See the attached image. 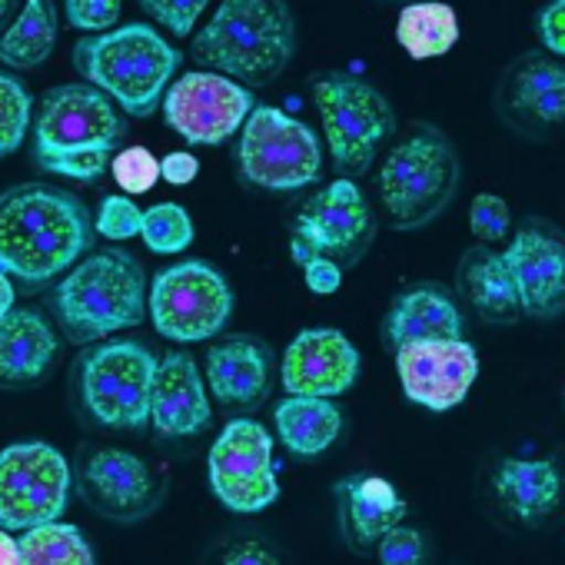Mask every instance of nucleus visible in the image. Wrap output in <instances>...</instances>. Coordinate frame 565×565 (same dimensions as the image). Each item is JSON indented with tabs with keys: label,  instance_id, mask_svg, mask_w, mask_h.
I'll use <instances>...</instances> for the list:
<instances>
[{
	"label": "nucleus",
	"instance_id": "nucleus-38",
	"mask_svg": "<svg viewBox=\"0 0 565 565\" xmlns=\"http://www.w3.org/2000/svg\"><path fill=\"white\" fill-rule=\"evenodd\" d=\"M120 18V0H67V21L77 31L104 34Z\"/></svg>",
	"mask_w": 565,
	"mask_h": 565
},
{
	"label": "nucleus",
	"instance_id": "nucleus-7",
	"mask_svg": "<svg viewBox=\"0 0 565 565\" xmlns=\"http://www.w3.org/2000/svg\"><path fill=\"white\" fill-rule=\"evenodd\" d=\"M313 100L323 117V134L340 177H363L376 150L396 130V114L390 100L366 81L353 74H320L313 81Z\"/></svg>",
	"mask_w": 565,
	"mask_h": 565
},
{
	"label": "nucleus",
	"instance_id": "nucleus-3",
	"mask_svg": "<svg viewBox=\"0 0 565 565\" xmlns=\"http://www.w3.org/2000/svg\"><path fill=\"white\" fill-rule=\"evenodd\" d=\"M124 134L127 124L104 90L94 84H61L38 104L34 160L57 177L97 180L110 167Z\"/></svg>",
	"mask_w": 565,
	"mask_h": 565
},
{
	"label": "nucleus",
	"instance_id": "nucleus-4",
	"mask_svg": "<svg viewBox=\"0 0 565 565\" xmlns=\"http://www.w3.org/2000/svg\"><path fill=\"white\" fill-rule=\"evenodd\" d=\"M147 310V273L127 249H100L54 294V313L64 337L77 347L104 340L117 330H130Z\"/></svg>",
	"mask_w": 565,
	"mask_h": 565
},
{
	"label": "nucleus",
	"instance_id": "nucleus-22",
	"mask_svg": "<svg viewBox=\"0 0 565 565\" xmlns=\"http://www.w3.org/2000/svg\"><path fill=\"white\" fill-rule=\"evenodd\" d=\"M213 396L230 409H256L269 396V353L253 340H223L206 353Z\"/></svg>",
	"mask_w": 565,
	"mask_h": 565
},
{
	"label": "nucleus",
	"instance_id": "nucleus-25",
	"mask_svg": "<svg viewBox=\"0 0 565 565\" xmlns=\"http://www.w3.org/2000/svg\"><path fill=\"white\" fill-rule=\"evenodd\" d=\"M459 290L489 323H512L522 317L515 279L502 259V249H492L486 243L472 246L459 263Z\"/></svg>",
	"mask_w": 565,
	"mask_h": 565
},
{
	"label": "nucleus",
	"instance_id": "nucleus-9",
	"mask_svg": "<svg viewBox=\"0 0 565 565\" xmlns=\"http://www.w3.org/2000/svg\"><path fill=\"white\" fill-rule=\"evenodd\" d=\"M230 313L233 294L216 266L190 259L157 273L150 290V317L160 337L173 343H200L216 337Z\"/></svg>",
	"mask_w": 565,
	"mask_h": 565
},
{
	"label": "nucleus",
	"instance_id": "nucleus-26",
	"mask_svg": "<svg viewBox=\"0 0 565 565\" xmlns=\"http://www.w3.org/2000/svg\"><path fill=\"white\" fill-rule=\"evenodd\" d=\"M495 492H499L502 505L515 519L539 522V519H545L558 505V499H562V476H558L555 462H548V459L509 456V459L499 462Z\"/></svg>",
	"mask_w": 565,
	"mask_h": 565
},
{
	"label": "nucleus",
	"instance_id": "nucleus-29",
	"mask_svg": "<svg viewBox=\"0 0 565 565\" xmlns=\"http://www.w3.org/2000/svg\"><path fill=\"white\" fill-rule=\"evenodd\" d=\"M57 44V11L51 0H28L21 18L0 38V61L14 71L41 67Z\"/></svg>",
	"mask_w": 565,
	"mask_h": 565
},
{
	"label": "nucleus",
	"instance_id": "nucleus-32",
	"mask_svg": "<svg viewBox=\"0 0 565 565\" xmlns=\"http://www.w3.org/2000/svg\"><path fill=\"white\" fill-rule=\"evenodd\" d=\"M31 127V94L11 74L0 71V157L14 153Z\"/></svg>",
	"mask_w": 565,
	"mask_h": 565
},
{
	"label": "nucleus",
	"instance_id": "nucleus-30",
	"mask_svg": "<svg viewBox=\"0 0 565 565\" xmlns=\"http://www.w3.org/2000/svg\"><path fill=\"white\" fill-rule=\"evenodd\" d=\"M18 552L24 565H90L94 548L87 545L84 532L71 522H41L24 529L18 539Z\"/></svg>",
	"mask_w": 565,
	"mask_h": 565
},
{
	"label": "nucleus",
	"instance_id": "nucleus-28",
	"mask_svg": "<svg viewBox=\"0 0 565 565\" xmlns=\"http://www.w3.org/2000/svg\"><path fill=\"white\" fill-rule=\"evenodd\" d=\"M396 41L413 61L443 57L459 41L456 11L443 4V0H416V4L403 8L396 21Z\"/></svg>",
	"mask_w": 565,
	"mask_h": 565
},
{
	"label": "nucleus",
	"instance_id": "nucleus-42",
	"mask_svg": "<svg viewBox=\"0 0 565 565\" xmlns=\"http://www.w3.org/2000/svg\"><path fill=\"white\" fill-rule=\"evenodd\" d=\"M21 552H18V539H11L8 532H0V565H18Z\"/></svg>",
	"mask_w": 565,
	"mask_h": 565
},
{
	"label": "nucleus",
	"instance_id": "nucleus-41",
	"mask_svg": "<svg viewBox=\"0 0 565 565\" xmlns=\"http://www.w3.org/2000/svg\"><path fill=\"white\" fill-rule=\"evenodd\" d=\"M196 173H200V160L186 150H177V153L163 157V163H160V177L170 186H186L190 180H196Z\"/></svg>",
	"mask_w": 565,
	"mask_h": 565
},
{
	"label": "nucleus",
	"instance_id": "nucleus-10",
	"mask_svg": "<svg viewBox=\"0 0 565 565\" xmlns=\"http://www.w3.org/2000/svg\"><path fill=\"white\" fill-rule=\"evenodd\" d=\"M157 356L130 340L94 347L81 363V390L90 416L110 429H140L150 419Z\"/></svg>",
	"mask_w": 565,
	"mask_h": 565
},
{
	"label": "nucleus",
	"instance_id": "nucleus-21",
	"mask_svg": "<svg viewBox=\"0 0 565 565\" xmlns=\"http://www.w3.org/2000/svg\"><path fill=\"white\" fill-rule=\"evenodd\" d=\"M57 333L34 310H8L0 317V386H34L57 360Z\"/></svg>",
	"mask_w": 565,
	"mask_h": 565
},
{
	"label": "nucleus",
	"instance_id": "nucleus-2",
	"mask_svg": "<svg viewBox=\"0 0 565 565\" xmlns=\"http://www.w3.org/2000/svg\"><path fill=\"white\" fill-rule=\"evenodd\" d=\"M190 54L206 71L266 87L297 54V18L287 0H223Z\"/></svg>",
	"mask_w": 565,
	"mask_h": 565
},
{
	"label": "nucleus",
	"instance_id": "nucleus-13",
	"mask_svg": "<svg viewBox=\"0 0 565 565\" xmlns=\"http://www.w3.org/2000/svg\"><path fill=\"white\" fill-rule=\"evenodd\" d=\"M210 489L230 512H263L276 502L273 436L253 419H233L210 449Z\"/></svg>",
	"mask_w": 565,
	"mask_h": 565
},
{
	"label": "nucleus",
	"instance_id": "nucleus-23",
	"mask_svg": "<svg viewBox=\"0 0 565 565\" xmlns=\"http://www.w3.org/2000/svg\"><path fill=\"white\" fill-rule=\"evenodd\" d=\"M340 522L353 548H373L386 529L403 522L406 502L393 489V482L380 476H353L337 486Z\"/></svg>",
	"mask_w": 565,
	"mask_h": 565
},
{
	"label": "nucleus",
	"instance_id": "nucleus-6",
	"mask_svg": "<svg viewBox=\"0 0 565 565\" xmlns=\"http://www.w3.org/2000/svg\"><path fill=\"white\" fill-rule=\"evenodd\" d=\"M456 186L459 157L433 127L399 140L380 167V200L396 230H419L433 223L452 203Z\"/></svg>",
	"mask_w": 565,
	"mask_h": 565
},
{
	"label": "nucleus",
	"instance_id": "nucleus-40",
	"mask_svg": "<svg viewBox=\"0 0 565 565\" xmlns=\"http://www.w3.org/2000/svg\"><path fill=\"white\" fill-rule=\"evenodd\" d=\"M303 276H307V287L320 297H330L340 290V282H343V269L337 259L330 256H310L303 263Z\"/></svg>",
	"mask_w": 565,
	"mask_h": 565
},
{
	"label": "nucleus",
	"instance_id": "nucleus-34",
	"mask_svg": "<svg viewBox=\"0 0 565 565\" xmlns=\"http://www.w3.org/2000/svg\"><path fill=\"white\" fill-rule=\"evenodd\" d=\"M110 170H114L117 186H120L124 193H130V196L150 193L153 183L160 180V160H157L147 147L120 150V153L110 160Z\"/></svg>",
	"mask_w": 565,
	"mask_h": 565
},
{
	"label": "nucleus",
	"instance_id": "nucleus-31",
	"mask_svg": "<svg viewBox=\"0 0 565 565\" xmlns=\"http://www.w3.org/2000/svg\"><path fill=\"white\" fill-rule=\"evenodd\" d=\"M140 236L153 253H180L193 243V220L180 203H157L143 210Z\"/></svg>",
	"mask_w": 565,
	"mask_h": 565
},
{
	"label": "nucleus",
	"instance_id": "nucleus-37",
	"mask_svg": "<svg viewBox=\"0 0 565 565\" xmlns=\"http://www.w3.org/2000/svg\"><path fill=\"white\" fill-rule=\"evenodd\" d=\"M376 548H380V562L383 565H416L426 555L423 535L416 529L399 525V522L383 532V539L376 542Z\"/></svg>",
	"mask_w": 565,
	"mask_h": 565
},
{
	"label": "nucleus",
	"instance_id": "nucleus-15",
	"mask_svg": "<svg viewBox=\"0 0 565 565\" xmlns=\"http://www.w3.org/2000/svg\"><path fill=\"white\" fill-rule=\"evenodd\" d=\"M396 373L403 383V393L433 413L456 409L476 376H479V356L476 347L459 340H423L406 343L396 350Z\"/></svg>",
	"mask_w": 565,
	"mask_h": 565
},
{
	"label": "nucleus",
	"instance_id": "nucleus-27",
	"mask_svg": "<svg viewBox=\"0 0 565 565\" xmlns=\"http://www.w3.org/2000/svg\"><path fill=\"white\" fill-rule=\"evenodd\" d=\"M276 429L290 452L310 459L337 443L343 429V413L323 396H290L276 406Z\"/></svg>",
	"mask_w": 565,
	"mask_h": 565
},
{
	"label": "nucleus",
	"instance_id": "nucleus-33",
	"mask_svg": "<svg viewBox=\"0 0 565 565\" xmlns=\"http://www.w3.org/2000/svg\"><path fill=\"white\" fill-rule=\"evenodd\" d=\"M469 230L479 243L499 246L509 243L512 236V210L502 196L495 193H479L469 206Z\"/></svg>",
	"mask_w": 565,
	"mask_h": 565
},
{
	"label": "nucleus",
	"instance_id": "nucleus-14",
	"mask_svg": "<svg viewBox=\"0 0 565 565\" xmlns=\"http://www.w3.org/2000/svg\"><path fill=\"white\" fill-rule=\"evenodd\" d=\"M253 94L216 74V71H196L170 84L163 97V117L167 124L186 140L200 147H216L230 140L243 120L253 110Z\"/></svg>",
	"mask_w": 565,
	"mask_h": 565
},
{
	"label": "nucleus",
	"instance_id": "nucleus-44",
	"mask_svg": "<svg viewBox=\"0 0 565 565\" xmlns=\"http://www.w3.org/2000/svg\"><path fill=\"white\" fill-rule=\"evenodd\" d=\"M14 8H18V0H0V28H4V24L11 21Z\"/></svg>",
	"mask_w": 565,
	"mask_h": 565
},
{
	"label": "nucleus",
	"instance_id": "nucleus-18",
	"mask_svg": "<svg viewBox=\"0 0 565 565\" xmlns=\"http://www.w3.org/2000/svg\"><path fill=\"white\" fill-rule=\"evenodd\" d=\"M81 492L100 515L117 522H137L160 502L157 476L127 449H97L84 462Z\"/></svg>",
	"mask_w": 565,
	"mask_h": 565
},
{
	"label": "nucleus",
	"instance_id": "nucleus-19",
	"mask_svg": "<svg viewBox=\"0 0 565 565\" xmlns=\"http://www.w3.org/2000/svg\"><path fill=\"white\" fill-rule=\"evenodd\" d=\"M360 376V350L340 330H303L282 356L290 396H343Z\"/></svg>",
	"mask_w": 565,
	"mask_h": 565
},
{
	"label": "nucleus",
	"instance_id": "nucleus-36",
	"mask_svg": "<svg viewBox=\"0 0 565 565\" xmlns=\"http://www.w3.org/2000/svg\"><path fill=\"white\" fill-rule=\"evenodd\" d=\"M140 220L143 210H137L130 196H107L97 213V233L107 239H130L140 233Z\"/></svg>",
	"mask_w": 565,
	"mask_h": 565
},
{
	"label": "nucleus",
	"instance_id": "nucleus-5",
	"mask_svg": "<svg viewBox=\"0 0 565 565\" xmlns=\"http://www.w3.org/2000/svg\"><path fill=\"white\" fill-rule=\"evenodd\" d=\"M74 67L134 117H150L163 87L180 67V54L147 24H127L74 47Z\"/></svg>",
	"mask_w": 565,
	"mask_h": 565
},
{
	"label": "nucleus",
	"instance_id": "nucleus-43",
	"mask_svg": "<svg viewBox=\"0 0 565 565\" xmlns=\"http://www.w3.org/2000/svg\"><path fill=\"white\" fill-rule=\"evenodd\" d=\"M14 307V287H11V276L0 269V317Z\"/></svg>",
	"mask_w": 565,
	"mask_h": 565
},
{
	"label": "nucleus",
	"instance_id": "nucleus-11",
	"mask_svg": "<svg viewBox=\"0 0 565 565\" xmlns=\"http://www.w3.org/2000/svg\"><path fill=\"white\" fill-rule=\"evenodd\" d=\"M71 495L67 459L47 443H14L0 452V525L24 532L61 519Z\"/></svg>",
	"mask_w": 565,
	"mask_h": 565
},
{
	"label": "nucleus",
	"instance_id": "nucleus-35",
	"mask_svg": "<svg viewBox=\"0 0 565 565\" xmlns=\"http://www.w3.org/2000/svg\"><path fill=\"white\" fill-rule=\"evenodd\" d=\"M206 4L210 0H140V8L177 38H186L196 28Z\"/></svg>",
	"mask_w": 565,
	"mask_h": 565
},
{
	"label": "nucleus",
	"instance_id": "nucleus-12",
	"mask_svg": "<svg viewBox=\"0 0 565 565\" xmlns=\"http://www.w3.org/2000/svg\"><path fill=\"white\" fill-rule=\"evenodd\" d=\"M373 233H376V220L363 190L343 177L327 190H320L303 206V213L297 216L290 253L300 266L310 256H330L343 266V263H356L366 253Z\"/></svg>",
	"mask_w": 565,
	"mask_h": 565
},
{
	"label": "nucleus",
	"instance_id": "nucleus-8",
	"mask_svg": "<svg viewBox=\"0 0 565 565\" xmlns=\"http://www.w3.org/2000/svg\"><path fill=\"white\" fill-rule=\"evenodd\" d=\"M239 170L253 186L290 193L310 186L323 173V150L317 134L276 107H253L243 120L236 147Z\"/></svg>",
	"mask_w": 565,
	"mask_h": 565
},
{
	"label": "nucleus",
	"instance_id": "nucleus-39",
	"mask_svg": "<svg viewBox=\"0 0 565 565\" xmlns=\"http://www.w3.org/2000/svg\"><path fill=\"white\" fill-rule=\"evenodd\" d=\"M539 41L548 54L565 61V0H552L539 11Z\"/></svg>",
	"mask_w": 565,
	"mask_h": 565
},
{
	"label": "nucleus",
	"instance_id": "nucleus-17",
	"mask_svg": "<svg viewBox=\"0 0 565 565\" xmlns=\"http://www.w3.org/2000/svg\"><path fill=\"white\" fill-rule=\"evenodd\" d=\"M502 117L525 134L565 130V61L555 54H525L499 87Z\"/></svg>",
	"mask_w": 565,
	"mask_h": 565
},
{
	"label": "nucleus",
	"instance_id": "nucleus-20",
	"mask_svg": "<svg viewBox=\"0 0 565 565\" xmlns=\"http://www.w3.org/2000/svg\"><path fill=\"white\" fill-rule=\"evenodd\" d=\"M210 399L196 363L186 353H167L157 360L150 386V419L163 439H183L210 426Z\"/></svg>",
	"mask_w": 565,
	"mask_h": 565
},
{
	"label": "nucleus",
	"instance_id": "nucleus-24",
	"mask_svg": "<svg viewBox=\"0 0 565 565\" xmlns=\"http://www.w3.org/2000/svg\"><path fill=\"white\" fill-rule=\"evenodd\" d=\"M462 313L439 287H413L396 297L386 317V343L393 350L423 340H459Z\"/></svg>",
	"mask_w": 565,
	"mask_h": 565
},
{
	"label": "nucleus",
	"instance_id": "nucleus-16",
	"mask_svg": "<svg viewBox=\"0 0 565 565\" xmlns=\"http://www.w3.org/2000/svg\"><path fill=\"white\" fill-rule=\"evenodd\" d=\"M502 259L515 279V294H519L525 317L552 320L565 313V243L562 239H555L539 223H525L509 236Z\"/></svg>",
	"mask_w": 565,
	"mask_h": 565
},
{
	"label": "nucleus",
	"instance_id": "nucleus-1",
	"mask_svg": "<svg viewBox=\"0 0 565 565\" xmlns=\"http://www.w3.org/2000/svg\"><path fill=\"white\" fill-rule=\"evenodd\" d=\"M94 243L81 196L61 186H14L0 196V269L24 282H47Z\"/></svg>",
	"mask_w": 565,
	"mask_h": 565
}]
</instances>
